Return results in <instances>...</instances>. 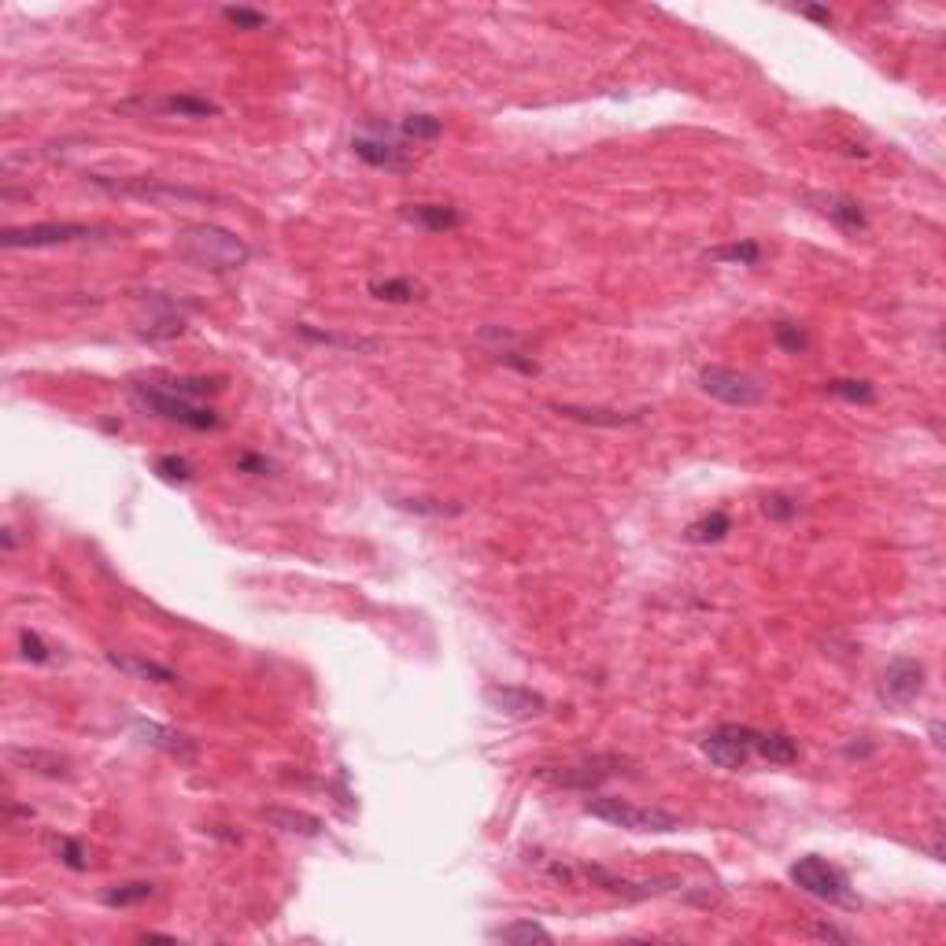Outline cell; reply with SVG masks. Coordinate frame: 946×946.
<instances>
[{
  "label": "cell",
  "mask_w": 946,
  "mask_h": 946,
  "mask_svg": "<svg viewBox=\"0 0 946 946\" xmlns=\"http://www.w3.org/2000/svg\"><path fill=\"white\" fill-rule=\"evenodd\" d=\"M174 252L185 267L207 270V274H230L252 259V244L215 222H189L174 237Z\"/></svg>",
  "instance_id": "cell-1"
},
{
  "label": "cell",
  "mask_w": 946,
  "mask_h": 946,
  "mask_svg": "<svg viewBox=\"0 0 946 946\" xmlns=\"http://www.w3.org/2000/svg\"><path fill=\"white\" fill-rule=\"evenodd\" d=\"M130 400L141 407V411L156 414L163 422L185 425V429H196V433H215L222 429V414L211 411V407H200L196 400H182L159 385L156 377H134L130 381Z\"/></svg>",
  "instance_id": "cell-2"
},
{
  "label": "cell",
  "mask_w": 946,
  "mask_h": 946,
  "mask_svg": "<svg viewBox=\"0 0 946 946\" xmlns=\"http://www.w3.org/2000/svg\"><path fill=\"white\" fill-rule=\"evenodd\" d=\"M89 182L111 196H134V200H148V204H159V207L226 204V196L211 193V189L178 185V182H167V178H108V174H89Z\"/></svg>",
  "instance_id": "cell-3"
},
{
  "label": "cell",
  "mask_w": 946,
  "mask_h": 946,
  "mask_svg": "<svg viewBox=\"0 0 946 946\" xmlns=\"http://www.w3.org/2000/svg\"><path fill=\"white\" fill-rule=\"evenodd\" d=\"M119 230L93 226V222H30V226H4L0 244L4 248H60V244L85 241H115Z\"/></svg>",
  "instance_id": "cell-4"
},
{
  "label": "cell",
  "mask_w": 946,
  "mask_h": 946,
  "mask_svg": "<svg viewBox=\"0 0 946 946\" xmlns=\"http://www.w3.org/2000/svg\"><path fill=\"white\" fill-rule=\"evenodd\" d=\"M584 810L614 828H629V832H677L680 828L677 813L655 810V806H636V802L614 799V795H595V799L584 802Z\"/></svg>",
  "instance_id": "cell-5"
},
{
  "label": "cell",
  "mask_w": 946,
  "mask_h": 946,
  "mask_svg": "<svg viewBox=\"0 0 946 946\" xmlns=\"http://www.w3.org/2000/svg\"><path fill=\"white\" fill-rule=\"evenodd\" d=\"M791 880H795L806 895L821 898L828 906H839V910H858V906H862L858 895L850 891L847 876L839 873L836 865H828L825 858H817V854H806V858H799V862L791 865Z\"/></svg>",
  "instance_id": "cell-6"
},
{
  "label": "cell",
  "mask_w": 946,
  "mask_h": 946,
  "mask_svg": "<svg viewBox=\"0 0 946 946\" xmlns=\"http://www.w3.org/2000/svg\"><path fill=\"white\" fill-rule=\"evenodd\" d=\"M625 765H629V758H621V754H592V758H581V762L570 765H540L536 777L547 780V784H558V788L595 791L599 784L625 773Z\"/></svg>",
  "instance_id": "cell-7"
},
{
  "label": "cell",
  "mask_w": 946,
  "mask_h": 946,
  "mask_svg": "<svg viewBox=\"0 0 946 946\" xmlns=\"http://www.w3.org/2000/svg\"><path fill=\"white\" fill-rule=\"evenodd\" d=\"M699 389L714 400L728 403V407H758L765 400V381L747 374V370H732V366H706L699 374Z\"/></svg>",
  "instance_id": "cell-8"
},
{
  "label": "cell",
  "mask_w": 946,
  "mask_h": 946,
  "mask_svg": "<svg viewBox=\"0 0 946 946\" xmlns=\"http://www.w3.org/2000/svg\"><path fill=\"white\" fill-rule=\"evenodd\" d=\"M122 115H141V119H159V115H178V119H215L222 108L215 100L196 97V93H167V97H130L122 100Z\"/></svg>",
  "instance_id": "cell-9"
},
{
  "label": "cell",
  "mask_w": 946,
  "mask_h": 946,
  "mask_svg": "<svg viewBox=\"0 0 946 946\" xmlns=\"http://www.w3.org/2000/svg\"><path fill=\"white\" fill-rule=\"evenodd\" d=\"M703 754L721 769H743L751 762V725H717L714 732H706L699 740Z\"/></svg>",
  "instance_id": "cell-10"
},
{
  "label": "cell",
  "mask_w": 946,
  "mask_h": 946,
  "mask_svg": "<svg viewBox=\"0 0 946 946\" xmlns=\"http://www.w3.org/2000/svg\"><path fill=\"white\" fill-rule=\"evenodd\" d=\"M141 315H137V337L145 340H170L185 329V318L178 304L163 292H141Z\"/></svg>",
  "instance_id": "cell-11"
},
{
  "label": "cell",
  "mask_w": 946,
  "mask_h": 946,
  "mask_svg": "<svg viewBox=\"0 0 946 946\" xmlns=\"http://www.w3.org/2000/svg\"><path fill=\"white\" fill-rule=\"evenodd\" d=\"M352 152L377 170H396V174L411 170V156L396 137H389V126H377V134L352 137Z\"/></svg>",
  "instance_id": "cell-12"
},
{
  "label": "cell",
  "mask_w": 946,
  "mask_h": 946,
  "mask_svg": "<svg viewBox=\"0 0 946 946\" xmlns=\"http://www.w3.org/2000/svg\"><path fill=\"white\" fill-rule=\"evenodd\" d=\"M806 204H810L817 215H825L836 230L850 233V237H862V233L869 230V215H865V207L843 193H806Z\"/></svg>",
  "instance_id": "cell-13"
},
{
  "label": "cell",
  "mask_w": 946,
  "mask_h": 946,
  "mask_svg": "<svg viewBox=\"0 0 946 946\" xmlns=\"http://www.w3.org/2000/svg\"><path fill=\"white\" fill-rule=\"evenodd\" d=\"M924 692V666L917 658H891L884 669V684H880V695H884L891 706H910L917 695Z\"/></svg>",
  "instance_id": "cell-14"
},
{
  "label": "cell",
  "mask_w": 946,
  "mask_h": 946,
  "mask_svg": "<svg viewBox=\"0 0 946 946\" xmlns=\"http://www.w3.org/2000/svg\"><path fill=\"white\" fill-rule=\"evenodd\" d=\"M485 703L503 717H536L547 710V699L522 684H488Z\"/></svg>",
  "instance_id": "cell-15"
},
{
  "label": "cell",
  "mask_w": 946,
  "mask_h": 946,
  "mask_svg": "<svg viewBox=\"0 0 946 946\" xmlns=\"http://www.w3.org/2000/svg\"><path fill=\"white\" fill-rule=\"evenodd\" d=\"M134 732L148 743V747H156V751L170 754V758H178V762H185V765H193L196 758H200V747H196V740H193V736H185V732H178V728H167V725H156V721L137 717Z\"/></svg>",
  "instance_id": "cell-16"
},
{
  "label": "cell",
  "mask_w": 946,
  "mask_h": 946,
  "mask_svg": "<svg viewBox=\"0 0 946 946\" xmlns=\"http://www.w3.org/2000/svg\"><path fill=\"white\" fill-rule=\"evenodd\" d=\"M555 414L570 418V422H584V425H603V429H621V425H640L643 411H607V407H581V403H547Z\"/></svg>",
  "instance_id": "cell-17"
},
{
  "label": "cell",
  "mask_w": 946,
  "mask_h": 946,
  "mask_svg": "<svg viewBox=\"0 0 946 946\" xmlns=\"http://www.w3.org/2000/svg\"><path fill=\"white\" fill-rule=\"evenodd\" d=\"M296 337L307 344H322V348H340V352H359L370 355L381 348L377 337H363V333H333V329H318L311 322H296Z\"/></svg>",
  "instance_id": "cell-18"
},
{
  "label": "cell",
  "mask_w": 946,
  "mask_h": 946,
  "mask_svg": "<svg viewBox=\"0 0 946 946\" xmlns=\"http://www.w3.org/2000/svg\"><path fill=\"white\" fill-rule=\"evenodd\" d=\"M400 215L425 233H448L462 226V211L451 204H403Z\"/></svg>",
  "instance_id": "cell-19"
},
{
  "label": "cell",
  "mask_w": 946,
  "mask_h": 946,
  "mask_svg": "<svg viewBox=\"0 0 946 946\" xmlns=\"http://www.w3.org/2000/svg\"><path fill=\"white\" fill-rule=\"evenodd\" d=\"M751 751H754V758H762V762H769V765H795L799 762V743L791 740L788 732L751 728Z\"/></svg>",
  "instance_id": "cell-20"
},
{
  "label": "cell",
  "mask_w": 946,
  "mask_h": 946,
  "mask_svg": "<svg viewBox=\"0 0 946 946\" xmlns=\"http://www.w3.org/2000/svg\"><path fill=\"white\" fill-rule=\"evenodd\" d=\"M263 821H270L281 832H292V836H322V821H318L315 813L289 810V806H267Z\"/></svg>",
  "instance_id": "cell-21"
},
{
  "label": "cell",
  "mask_w": 946,
  "mask_h": 946,
  "mask_svg": "<svg viewBox=\"0 0 946 946\" xmlns=\"http://www.w3.org/2000/svg\"><path fill=\"white\" fill-rule=\"evenodd\" d=\"M108 662L115 669H122V673H130V677H141V680H152V684H174L178 680V673L170 666H159V662H152V658H137V655H115V651H108Z\"/></svg>",
  "instance_id": "cell-22"
},
{
  "label": "cell",
  "mask_w": 946,
  "mask_h": 946,
  "mask_svg": "<svg viewBox=\"0 0 946 946\" xmlns=\"http://www.w3.org/2000/svg\"><path fill=\"white\" fill-rule=\"evenodd\" d=\"M370 296L381 300V304H414L425 296V285L411 278H385V281H370Z\"/></svg>",
  "instance_id": "cell-23"
},
{
  "label": "cell",
  "mask_w": 946,
  "mask_h": 946,
  "mask_svg": "<svg viewBox=\"0 0 946 946\" xmlns=\"http://www.w3.org/2000/svg\"><path fill=\"white\" fill-rule=\"evenodd\" d=\"M492 939H499V943H514V946H533V943H555V935L547 932L540 921H510V924H499L496 932H492Z\"/></svg>",
  "instance_id": "cell-24"
},
{
  "label": "cell",
  "mask_w": 946,
  "mask_h": 946,
  "mask_svg": "<svg viewBox=\"0 0 946 946\" xmlns=\"http://www.w3.org/2000/svg\"><path fill=\"white\" fill-rule=\"evenodd\" d=\"M156 381L167 392L182 396V400H204V396H215V392H222L219 377H156Z\"/></svg>",
  "instance_id": "cell-25"
},
{
  "label": "cell",
  "mask_w": 946,
  "mask_h": 946,
  "mask_svg": "<svg viewBox=\"0 0 946 946\" xmlns=\"http://www.w3.org/2000/svg\"><path fill=\"white\" fill-rule=\"evenodd\" d=\"M8 758L19 765H26V769H34V773H45V777H67L71 769H67V758H60V754H45V751H19V747H12L8 751Z\"/></svg>",
  "instance_id": "cell-26"
},
{
  "label": "cell",
  "mask_w": 946,
  "mask_h": 946,
  "mask_svg": "<svg viewBox=\"0 0 946 946\" xmlns=\"http://www.w3.org/2000/svg\"><path fill=\"white\" fill-rule=\"evenodd\" d=\"M706 259L714 263H736V267H754L762 259V244L758 241H732V244H717L706 252Z\"/></svg>",
  "instance_id": "cell-27"
},
{
  "label": "cell",
  "mask_w": 946,
  "mask_h": 946,
  "mask_svg": "<svg viewBox=\"0 0 946 946\" xmlns=\"http://www.w3.org/2000/svg\"><path fill=\"white\" fill-rule=\"evenodd\" d=\"M728 533H732V518H728L725 510H714V514H706V518L688 525V540L692 544H717Z\"/></svg>",
  "instance_id": "cell-28"
},
{
  "label": "cell",
  "mask_w": 946,
  "mask_h": 946,
  "mask_svg": "<svg viewBox=\"0 0 946 946\" xmlns=\"http://www.w3.org/2000/svg\"><path fill=\"white\" fill-rule=\"evenodd\" d=\"M825 392L847 403H862V407L876 403V389L869 381H862V377H832V381H825Z\"/></svg>",
  "instance_id": "cell-29"
},
{
  "label": "cell",
  "mask_w": 946,
  "mask_h": 946,
  "mask_svg": "<svg viewBox=\"0 0 946 946\" xmlns=\"http://www.w3.org/2000/svg\"><path fill=\"white\" fill-rule=\"evenodd\" d=\"M156 895V887L148 884V880H134V884H119V887H108L104 895H100V902L104 906H137V902H148V898Z\"/></svg>",
  "instance_id": "cell-30"
},
{
  "label": "cell",
  "mask_w": 946,
  "mask_h": 946,
  "mask_svg": "<svg viewBox=\"0 0 946 946\" xmlns=\"http://www.w3.org/2000/svg\"><path fill=\"white\" fill-rule=\"evenodd\" d=\"M400 507L407 514H422V518H451V514H462V503H444V499H400Z\"/></svg>",
  "instance_id": "cell-31"
},
{
  "label": "cell",
  "mask_w": 946,
  "mask_h": 946,
  "mask_svg": "<svg viewBox=\"0 0 946 946\" xmlns=\"http://www.w3.org/2000/svg\"><path fill=\"white\" fill-rule=\"evenodd\" d=\"M400 134L414 137V141H437V137L444 134V122H440L437 115H407V119L400 122Z\"/></svg>",
  "instance_id": "cell-32"
},
{
  "label": "cell",
  "mask_w": 946,
  "mask_h": 946,
  "mask_svg": "<svg viewBox=\"0 0 946 946\" xmlns=\"http://www.w3.org/2000/svg\"><path fill=\"white\" fill-rule=\"evenodd\" d=\"M156 473L163 477V481H170V485H189V481L196 477L193 462L182 459V455H159Z\"/></svg>",
  "instance_id": "cell-33"
},
{
  "label": "cell",
  "mask_w": 946,
  "mask_h": 946,
  "mask_svg": "<svg viewBox=\"0 0 946 946\" xmlns=\"http://www.w3.org/2000/svg\"><path fill=\"white\" fill-rule=\"evenodd\" d=\"M222 19L226 23H233L237 30H263V26H270V15L267 12H255V8H222Z\"/></svg>",
  "instance_id": "cell-34"
},
{
  "label": "cell",
  "mask_w": 946,
  "mask_h": 946,
  "mask_svg": "<svg viewBox=\"0 0 946 946\" xmlns=\"http://www.w3.org/2000/svg\"><path fill=\"white\" fill-rule=\"evenodd\" d=\"M773 337H777V344L784 348V352L791 355H802L806 348H810V340H806V333H802L795 322H777V329H773Z\"/></svg>",
  "instance_id": "cell-35"
},
{
  "label": "cell",
  "mask_w": 946,
  "mask_h": 946,
  "mask_svg": "<svg viewBox=\"0 0 946 946\" xmlns=\"http://www.w3.org/2000/svg\"><path fill=\"white\" fill-rule=\"evenodd\" d=\"M19 647H23V658L26 662H34V666H45V662H52V647L37 632L23 629L19 632Z\"/></svg>",
  "instance_id": "cell-36"
},
{
  "label": "cell",
  "mask_w": 946,
  "mask_h": 946,
  "mask_svg": "<svg viewBox=\"0 0 946 946\" xmlns=\"http://www.w3.org/2000/svg\"><path fill=\"white\" fill-rule=\"evenodd\" d=\"M762 514L765 518H773V522H791L795 514H799V499H791V496H765L762 499Z\"/></svg>",
  "instance_id": "cell-37"
},
{
  "label": "cell",
  "mask_w": 946,
  "mask_h": 946,
  "mask_svg": "<svg viewBox=\"0 0 946 946\" xmlns=\"http://www.w3.org/2000/svg\"><path fill=\"white\" fill-rule=\"evenodd\" d=\"M56 854H60V862L67 865V869H74V873H82L85 865H89L78 839H56Z\"/></svg>",
  "instance_id": "cell-38"
},
{
  "label": "cell",
  "mask_w": 946,
  "mask_h": 946,
  "mask_svg": "<svg viewBox=\"0 0 946 946\" xmlns=\"http://www.w3.org/2000/svg\"><path fill=\"white\" fill-rule=\"evenodd\" d=\"M237 470L241 473H270L274 470V462H270L267 455H255V451H241V455H237Z\"/></svg>",
  "instance_id": "cell-39"
},
{
  "label": "cell",
  "mask_w": 946,
  "mask_h": 946,
  "mask_svg": "<svg viewBox=\"0 0 946 946\" xmlns=\"http://www.w3.org/2000/svg\"><path fill=\"white\" fill-rule=\"evenodd\" d=\"M810 935H817V939H832V943H854L847 932H839V928H832V924H813Z\"/></svg>",
  "instance_id": "cell-40"
},
{
  "label": "cell",
  "mask_w": 946,
  "mask_h": 946,
  "mask_svg": "<svg viewBox=\"0 0 946 946\" xmlns=\"http://www.w3.org/2000/svg\"><path fill=\"white\" fill-rule=\"evenodd\" d=\"M802 15H806V19H813V23H825V26L832 23V12H828V8H813V4H806V8H802Z\"/></svg>",
  "instance_id": "cell-41"
},
{
  "label": "cell",
  "mask_w": 946,
  "mask_h": 946,
  "mask_svg": "<svg viewBox=\"0 0 946 946\" xmlns=\"http://www.w3.org/2000/svg\"><path fill=\"white\" fill-rule=\"evenodd\" d=\"M0 540H4V551H15V529H4Z\"/></svg>",
  "instance_id": "cell-42"
},
{
  "label": "cell",
  "mask_w": 946,
  "mask_h": 946,
  "mask_svg": "<svg viewBox=\"0 0 946 946\" xmlns=\"http://www.w3.org/2000/svg\"><path fill=\"white\" fill-rule=\"evenodd\" d=\"M932 743L935 747H943V725H939V721L932 725Z\"/></svg>",
  "instance_id": "cell-43"
}]
</instances>
